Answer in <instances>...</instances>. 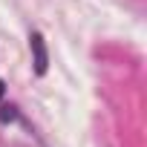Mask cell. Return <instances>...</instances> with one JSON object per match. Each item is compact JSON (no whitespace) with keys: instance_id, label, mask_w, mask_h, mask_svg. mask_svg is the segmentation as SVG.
<instances>
[{"instance_id":"cell-1","label":"cell","mask_w":147,"mask_h":147,"mask_svg":"<svg viewBox=\"0 0 147 147\" xmlns=\"http://www.w3.org/2000/svg\"><path fill=\"white\" fill-rule=\"evenodd\" d=\"M29 46H32V63H35V75H46L49 55H46L43 35H40V32H32V38H29Z\"/></svg>"},{"instance_id":"cell-2","label":"cell","mask_w":147,"mask_h":147,"mask_svg":"<svg viewBox=\"0 0 147 147\" xmlns=\"http://www.w3.org/2000/svg\"><path fill=\"white\" fill-rule=\"evenodd\" d=\"M15 115H18L15 107H3V110H0V121H3V124H6V121H15Z\"/></svg>"},{"instance_id":"cell-3","label":"cell","mask_w":147,"mask_h":147,"mask_svg":"<svg viewBox=\"0 0 147 147\" xmlns=\"http://www.w3.org/2000/svg\"><path fill=\"white\" fill-rule=\"evenodd\" d=\"M3 90H6V84H3V81H0V95H3Z\"/></svg>"}]
</instances>
